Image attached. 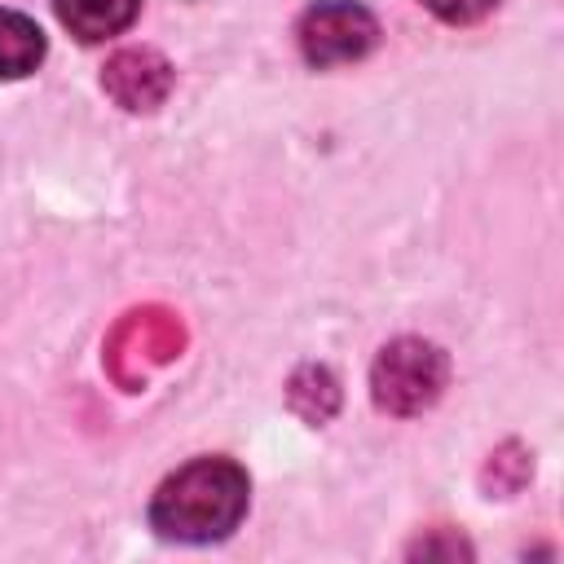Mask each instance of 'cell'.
<instances>
[{"instance_id":"9c48e42d","label":"cell","mask_w":564,"mask_h":564,"mask_svg":"<svg viewBox=\"0 0 564 564\" xmlns=\"http://www.w3.org/2000/svg\"><path fill=\"white\" fill-rule=\"evenodd\" d=\"M498 0H423L427 13H436L441 22L449 26H467V22H480L485 13H494Z\"/></svg>"},{"instance_id":"5b68a950","label":"cell","mask_w":564,"mask_h":564,"mask_svg":"<svg viewBox=\"0 0 564 564\" xmlns=\"http://www.w3.org/2000/svg\"><path fill=\"white\" fill-rule=\"evenodd\" d=\"M101 88L123 110H154L172 93V66L154 48H119L101 70Z\"/></svg>"},{"instance_id":"7a4b0ae2","label":"cell","mask_w":564,"mask_h":564,"mask_svg":"<svg viewBox=\"0 0 564 564\" xmlns=\"http://www.w3.org/2000/svg\"><path fill=\"white\" fill-rule=\"evenodd\" d=\"M185 348V322L181 313L163 308V304H145L119 317V326L106 339V370L123 392L145 388V379L167 366L172 357H181Z\"/></svg>"},{"instance_id":"6da1fadb","label":"cell","mask_w":564,"mask_h":564,"mask_svg":"<svg viewBox=\"0 0 564 564\" xmlns=\"http://www.w3.org/2000/svg\"><path fill=\"white\" fill-rule=\"evenodd\" d=\"M247 471L234 458H194L172 471L150 502V524L167 542H220L247 516Z\"/></svg>"},{"instance_id":"52a82bcc","label":"cell","mask_w":564,"mask_h":564,"mask_svg":"<svg viewBox=\"0 0 564 564\" xmlns=\"http://www.w3.org/2000/svg\"><path fill=\"white\" fill-rule=\"evenodd\" d=\"M44 62V31L13 9H0V79H22Z\"/></svg>"},{"instance_id":"8992f818","label":"cell","mask_w":564,"mask_h":564,"mask_svg":"<svg viewBox=\"0 0 564 564\" xmlns=\"http://www.w3.org/2000/svg\"><path fill=\"white\" fill-rule=\"evenodd\" d=\"M53 9H57V22L75 40L97 44L106 35L128 31L132 18H137V9H141V0H53Z\"/></svg>"},{"instance_id":"ba28073f","label":"cell","mask_w":564,"mask_h":564,"mask_svg":"<svg viewBox=\"0 0 564 564\" xmlns=\"http://www.w3.org/2000/svg\"><path fill=\"white\" fill-rule=\"evenodd\" d=\"M335 401H339V388H335V379H330L322 366H308V370H300V375L291 379V405H295L308 423L330 419V414H335Z\"/></svg>"},{"instance_id":"277c9868","label":"cell","mask_w":564,"mask_h":564,"mask_svg":"<svg viewBox=\"0 0 564 564\" xmlns=\"http://www.w3.org/2000/svg\"><path fill=\"white\" fill-rule=\"evenodd\" d=\"M300 53L308 66H344L375 48L379 22L357 0H317L300 18Z\"/></svg>"},{"instance_id":"3957f363","label":"cell","mask_w":564,"mask_h":564,"mask_svg":"<svg viewBox=\"0 0 564 564\" xmlns=\"http://www.w3.org/2000/svg\"><path fill=\"white\" fill-rule=\"evenodd\" d=\"M449 379V361L436 344L427 339H392L375 366H370V397L379 410L388 414H423L427 405H436V397L445 392Z\"/></svg>"}]
</instances>
